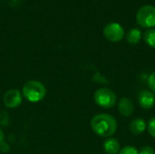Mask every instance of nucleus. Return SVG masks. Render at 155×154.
I'll list each match as a JSON object with an SVG mask.
<instances>
[{
  "label": "nucleus",
  "mask_w": 155,
  "mask_h": 154,
  "mask_svg": "<svg viewBox=\"0 0 155 154\" xmlns=\"http://www.w3.org/2000/svg\"><path fill=\"white\" fill-rule=\"evenodd\" d=\"M91 127L97 135L109 138L115 133L117 130V122L110 114L100 113L93 117Z\"/></svg>",
  "instance_id": "nucleus-1"
},
{
  "label": "nucleus",
  "mask_w": 155,
  "mask_h": 154,
  "mask_svg": "<svg viewBox=\"0 0 155 154\" xmlns=\"http://www.w3.org/2000/svg\"><path fill=\"white\" fill-rule=\"evenodd\" d=\"M46 93L45 85L38 81H29L23 87V94L32 103L42 101Z\"/></svg>",
  "instance_id": "nucleus-2"
},
{
  "label": "nucleus",
  "mask_w": 155,
  "mask_h": 154,
  "mask_svg": "<svg viewBox=\"0 0 155 154\" xmlns=\"http://www.w3.org/2000/svg\"><path fill=\"white\" fill-rule=\"evenodd\" d=\"M94 98L95 103L102 108L109 109L116 103L115 93L108 88H100L95 91Z\"/></svg>",
  "instance_id": "nucleus-3"
},
{
  "label": "nucleus",
  "mask_w": 155,
  "mask_h": 154,
  "mask_svg": "<svg viewBox=\"0 0 155 154\" xmlns=\"http://www.w3.org/2000/svg\"><path fill=\"white\" fill-rule=\"evenodd\" d=\"M137 23L144 28H152L155 26V6L146 5L142 6L136 15Z\"/></svg>",
  "instance_id": "nucleus-4"
},
{
  "label": "nucleus",
  "mask_w": 155,
  "mask_h": 154,
  "mask_svg": "<svg viewBox=\"0 0 155 154\" xmlns=\"http://www.w3.org/2000/svg\"><path fill=\"white\" fill-rule=\"evenodd\" d=\"M104 37L114 43L120 42L124 37V30L118 23H110L104 28Z\"/></svg>",
  "instance_id": "nucleus-5"
},
{
  "label": "nucleus",
  "mask_w": 155,
  "mask_h": 154,
  "mask_svg": "<svg viewBox=\"0 0 155 154\" xmlns=\"http://www.w3.org/2000/svg\"><path fill=\"white\" fill-rule=\"evenodd\" d=\"M22 103L21 93L17 89H11L5 93L4 103L7 108H15Z\"/></svg>",
  "instance_id": "nucleus-6"
},
{
  "label": "nucleus",
  "mask_w": 155,
  "mask_h": 154,
  "mask_svg": "<svg viewBox=\"0 0 155 154\" xmlns=\"http://www.w3.org/2000/svg\"><path fill=\"white\" fill-rule=\"evenodd\" d=\"M139 105L144 110H150L155 105V94L151 91H142L138 97Z\"/></svg>",
  "instance_id": "nucleus-7"
},
{
  "label": "nucleus",
  "mask_w": 155,
  "mask_h": 154,
  "mask_svg": "<svg viewBox=\"0 0 155 154\" xmlns=\"http://www.w3.org/2000/svg\"><path fill=\"white\" fill-rule=\"evenodd\" d=\"M134 105L131 99L127 97H123L120 99L118 103V111L124 117L131 116L134 113Z\"/></svg>",
  "instance_id": "nucleus-8"
},
{
  "label": "nucleus",
  "mask_w": 155,
  "mask_h": 154,
  "mask_svg": "<svg viewBox=\"0 0 155 154\" xmlns=\"http://www.w3.org/2000/svg\"><path fill=\"white\" fill-rule=\"evenodd\" d=\"M130 132L134 134V135H139L142 134L147 128V123L143 119L141 118H136L134 119L131 123H130Z\"/></svg>",
  "instance_id": "nucleus-9"
},
{
  "label": "nucleus",
  "mask_w": 155,
  "mask_h": 154,
  "mask_svg": "<svg viewBox=\"0 0 155 154\" xmlns=\"http://www.w3.org/2000/svg\"><path fill=\"white\" fill-rule=\"evenodd\" d=\"M120 143L114 138H109L104 143V150L107 154H118L120 152Z\"/></svg>",
  "instance_id": "nucleus-10"
},
{
  "label": "nucleus",
  "mask_w": 155,
  "mask_h": 154,
  "mask_svg": "<svg viewBox=\"0 0 155 154\" xmlns=\"http://www.w3.org/2000/svg\"><path fill=\"white\" fill-rule=\"evenodd\" d=\"M142 37V33L138 28L131 29L126 35V40L130 44H136L140 42Z\"/></svg>",
  "instance_id": "nucleus-11"
},
{
  "label": "nucleus",
  "mask_w": 155,
  "mask_h": 154,
  "mask_svg": "<svg viewBox=\"0 0 155 154\" xmlns=\"http://www.w3.org/2000/svg\"><path fill=\"white\" fill-rule=\"evenodd\" d=\"M143 37H144L145 43H146L150 47L155 48V29L151 28V29L147 30V31L144 33Z\"/></svg>",
  "instance_id": "nucleus-12"
},
{
  "label": "nucleus",
  "mask_w": 155,
  "mask_h": 154,
  "mask_svg": "<svg viewBox=\"0 0 155 154\" xmlns=\"http://www.w3.org/2000/svg\"><path fill=\"white\" fill-rule=\"evenodd\" d=\"M118 154H139V151L135 147L129 145L121 149Z\"/></svg>",
  "instance_id": "nucleus-13"
},
{
  "label": "nucleus",
  "mask_w": 155,
  "mask_h": 154,
  "mask_svg": "<svg viewBox=\"0 0 155 154\" xmlns=\"http://www.w3.org/2000/svg\"><path fill=\"white\" fill-rule=\"evenodd\" d=\"M147 129H148L149 134H150L152 137L155 138V117H153V118L149 121V123H148V124H147Z\"/></svg>",
  "instance_id": "nucleus-14"
},
{
  "label": "nucleus",
  "mask_w": 155,
  "mask_h": 154,
  "mask_svg": "<svg viewBox=\"0 0 155 154\" xmlns=\"http://www.w3.org/2000/svg\"><path fill=\"white\" fill-rule=\"evenodd\" d=\"M148 85H149V88L151 89V91L153 93H155V72L150 74L149 79H148Z\"/></svg>",
  "instance_id": "nucleus-15"
},
{
  "label": "nucleus",
  "mask_w": 155,
  "mask_h": 154,
  "mask_svg": "<svg viewBox=\"0 0 155 154\" xmlns=\"http://www.w3.org/2000/svg\"><path fill=\"white\" fill-rule=\"evenodd\" d=\"M139 154H155V151L151 146H143L139 151Z\"/></svg>",
  "instance_id": "nucleus-16"
},
{
  "label": "nucleus",
  "mask_w": 155,
  "mask_h": 154,
  "mask_svg": "<svg viewBox=\"0 0 155 154\" xmlns=\"http://www.w3.org/2000/svg\"><path fill=\"white\" fill-rule=\"evenodd\" d=\"M4 140H5V135H4V133L2 132V130L0 129V146L4 143Z\"/></svg>",
  "instance_id": "nucleus-17"
}]
</instances>
